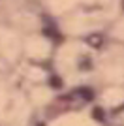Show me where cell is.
<instances>
[{
	"mask_svg": "<svg viewBox=\"0 0 124 126\" xmlns=\"http://www.w3.org/2000/svg\"><path fill=\"white\" fill-rule=\"evenodd\" d=\"M51 83H53V85H55V87H60V81H58V79H53Z\"/></svg>",
	"mask_w": 124,
	"mask_h": 126,
	"instance_id": "cell-5",
	"label": "cell"
},
{
	"mask_svg": "<svg viewBox=\"0 0 124 126\" xmlns=\"http://www.w3.org/2000/svg\"><path fill=\"white\" fill-rule=\"evenodd\" d=\"M43 34H45V36H57V30H55V26H45Z\"/></svg>",
	"mask_w": 124,
	"mask_h": 126,
	"instance_id": "cell-3",
	"label": "cell"
},
{
	"mask_svg": "<svg viewBox=\"0 0 124 126\" xmlns=\"http://www.w3.org/2000/svg\"><path fill=\"white\" fill-rule=\"evenodd\" d=\"M102 36H98V34H94V36H88V43L92 45V47H100L102 45Z\"/></svg>",
	"mask_w": 124,
	"mask_h": 126,
	"instance_id": "cell-2",
	"label": "cell"
},
{
	"mask_svg": "<svg viewBox=\"0 0 124 126\" xmlns=\"http://www.w3.org/2000/svg\"><path fill=\"white\" fill-rule=\"evenodd\" d=\"M94 113H96V117H98V121H102V111H100V109H96V111H94Z\"/></svg>",
	"mask_w": 124,
	"mask_h": 126,
	"instance_id": "cell-4",
	"label": "cell"
},
{
	"mask_svg": "<svg viewBox=\"0 0 124 126\" xmlns=\"http://www.w3.org/2000/svg\"><path fill=\"white\" fill-rule=\"evenodd\" d=\"M79 96H83L85 100H92V98H94V92L88 89V87H83V89L79 90Z\"/></svg>",
	"mask_w": 124,
	"mask_h": 126,
	"instance_id": "cell-1",
	"label": "cell"
}]
</instances>
